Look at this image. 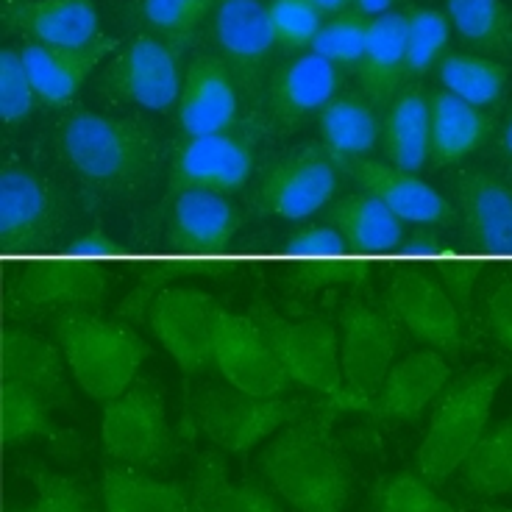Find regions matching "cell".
I'll return each mask as SVG.
<instances>
[{"label": "cell", "instance_id": "cell-3", "mask_svg": "<svg viewBox=\"0 0 512 512\" xmlns=\"http://www.w3.org/2000/svg\"><path fill=\"white\" fill-rule=\"evenodd\" d=\"M507 376V365H476L448 382L432 404L421 446L415 451V474L435 487L457 476L462 460L487 432L490 412Z\"/></svg>", "mask_w": 512, "mask_h": 512}, {"label": "cell", "instance_id": "cell-51", "mask_svg": "<svg viewBox=\"0 0 512 512\" xmlns=\"http://www.w3.org/2000/svg\"><path fill=\"white\" fill-rule=\"evenodd\" d=\"M190 512H192V507H190Z\"/></svg>", "mask_w": 512, "mask_h": 512}, {"label": "cell", "instance_id": "cell-26", "mask_svg": "<svg viewBox=\"0 0 512 512\" xmlns=\"http://www.w3.org/2000/svg\"><path fill=\"white\" fill-rule=\"evenodd\" d=\"M448 382H451V359L432 348L412 351L404 359H398L384 376L368 415L384 423L418 421L446 390Z\"/></svg>", "mask_w": 512, "mask_h": 512}, {"label": "cell", "instance_id": "cell-35", "mask_svg": "<svg viewBox=\"0 0 512 512\" xmlns=\"http://www.w3.org/2000/svg\"><path fill=\"white\" fill-rule=\"evenodd\" d=\"M192 493L187 485L156 479L120 462L103 465L101 512H190Z\"/></svg>", "mask_w": 512, "mask_h": 512}, {"label": "cell", "instance_id": "cell-14", "mask_svg": "<svg viewBox=\"0 0 512 512\" xmlns=\"http://www.w3.org/2000/svg\"><path fill=\"white\" fill-rule=\"evenodd\" d=\"M401 326L384 307H373L362 298H348L340 307V371L351 396H357L368 412L384 376L398 362Z\"/></svg>", "mask_w": 512, "mask_h": 512}, {"label": "cell", "instance_id": "cell-1", "mask_svg": "<svg viewBox=\"0 0 512 512\" xmlns=\"http://www.w3.org/2000/svg\"><path fill=\"white\" fill-rule=\"evenodd\" d=\"M56 156L92 195L134 201L159 176L165 145L142 115H101L67 109L53 126Z\"/></svg>", "mask_w": 512, "mask_h": 512}, {"label": "cell", "instance_id": "cell-20", "mask_svg": "<svg viewBox=\"0 0 512 512\" xmlns=\"http://www.w3.org/2000/svg\"><path fill=\"white\" fill-rule=\"evenodd\" d=\"M340 170L357 184L359 190L379 198L404 223L435 229V226H454L460 220L457 206L451 204L446 195H440L432 184H426L418 173L401 170V167L379 162L371 156L343 162Z\"/></svg>", "mask_w": 512, "mask_h": 512}, {"label": "cell", "instance_id": "cell-24", "mask_svg": "<svg viewBox=\"0 0 512 512\" xmlns=\"http://www.w3.org/2000/svg\"><path fill=\"white\" fill-rule=\"evenodd\" d=\"M0 20L26 45L81 48L103 37L95 0H3Z\"/></svg>", "mask_w": 512, "mask_h": 512}, {"label": "cell", "instance_id": "cell-44", "mask_svg": "<svg viewBox=\"0 0 512 512\" xmlns=\"http://www.w3.org/2000/svg\"><path fill=\"white\" fill-rule=\"evenodd\" d=\"M268 23L276 48L304 53L312 48L326 17L309 0H268Z\"/></svg>", "mask_w": 512, "mask_h": 512}, {"label": "cell", "instance_id": "cell-31", "mask_svg": "<svg viewBox=\"0 0 512 512\" xmlns=\"http://www.w3.org/2000/svg\"><path fill=\"white\" fill-rule=\"evenodd\" d=\"M359 92L384 112L407 81V48H404V12L373 17L368 48L357 64Z\"/></svg>", "mask_w": 512, "mask_h": 512}, {"label": "cell", "instance_id": "cell-32", "mask_svg": "<svg viewBox=\"0 0 512 512\" xmlns=\"http://www.w3.org/2000/svg\"><path fill=\"white\" fill-rule=\"evenodd\" d=\"M192 512H284L279 496L262 482H234L223 451H204L195 460L190 485Z\"/></svg>", "mask_w": 512, "mask_h": 512}, {"label": "cell", "instance_id": "cell-23", "mask_svg": "<svg viewBox=\"0 0 512 512\" xmlns=\"http://www.w3.org/2000/svg\"><path fill=\"white\" fill-rule=\"evenodd\" d=\"M240 109H243V98L229 67L215 53L195 56L184 70V84L176 103V123L181 134L201 137V134L231 131L243 123Z\"/></svg>", "mask_w": 512, "mask_h": 512}, {"label": "cell", "instance_id": "cell-19", "mask_svg": "<svg viewBox=\"0 0 512 512\" xmlns=\"http://www.w3.org/2000/svg\"><path fill=\"white\" fill-rule=\"evenodd\" d=\"M284 256V282L298 295H318L343 284H368V259L354 254L329 223H312L295 231L284 243Z\"/></svg>", "mask_w": 512, "mask_h": 512}, {"label": "cell", "instance_id": "cell-21", "mask_svg": "<svg viewBox=\"0 0 512 512\" xmlns=\"http://www.w3.org/2000/svg\"><path fill=\"white\" fill-rule=\"evenodd\" d=\"M462 229L476 254L512 262V181L487 170L451 176Z\"/></svg>", "mask_w": 512, "mask_h": 512}, {"label": "cell", "instance_id": "cell-27", "mask_svg": "<svg viewBox=\"0 0 512 512\" xmlns=\"http://www.w3.org/2000/svg\"><path fill=\"white\" fill-rule=\"evenodd\" d=\"M67 371L70 368L59 343H51L17 323L3 326L0 382L23 384L45 401H51L53 407L67 410L73 407V387H70Z\"/></svg>", "mask_w": 512, "mask_h": 512}, {"label": "cell", "instance_id": "cell-22", "mask_svg": "<svg viewBox=\"0 0 512 512\" xmlns=\"http://www.w3.org/2000/svg\"><path fill=\"white\" fill-rule=\"evenodd\" d=\"M167 204V245L179 256H223L245 223L243 212L220 192L187 190Z\"/></svg>", "mask_w": 512, "mask_h": 512}, {"label": "cell", "instance_id": "cell-41", "mask_svg": "<svg viewBox=\"0 0 512 512\" xmlns=\"http://www.w3.org/2000/svg\"><path fill=\"white\" fill-rule=\"evenodd\" d=\"M451 23L443 12L429 6H410L404 12V48H407V81L432 73L446 56Z\"/></svg>", "mask_w": 512, "mask_h": 512}, {"label": "cell", "instance_id": "cell-38", "mask_svg": "<svg viewBox=\"0 0 512 512\" xmlns=\"http://www.w3.org/2000/svg\"><path fill=\"white\" fill-rule=\"evenodd\" d=\"M446 17L471 53L490 59L512 56V12L504 0H446Z\"/></svg>", "mask_w": 512, "mask_h": 512}, {"label": "cell", "instance_id": "cell-48", "mask_svg": "<svg viewBox=\"0 0 512 512\" xmlns=\"http://www.w3.org/2000/svg\"><path fill=\"white\" fill-rule=\"evenodd\" d=\"M354 3V9L359 14H365V17H382V14H390L396 9V3L401 0H351Z\"/></svg>", "mask_w": 512, "mask_h": 512}, {"label": "cell", "instance_id": "cell-50", "mask_svg": "<svg viewBox=\"0 0 512 512\" xmlns=\"http://www.w3.org/2000/svg\"><path fill=\"white\" fill-rule=\"evenodd\" d=\"M468 512H512V510L510 507H499V504H485V501H482V504H474Z\"/></svg>", "mask_w": 512, "mask_h": 512}, {"label": "cell", "instance_id": "cell-28", "mask_svg": "<svg viewBox=\"0 0 512 512\" xmlns=\"http://www.w3.org/2000/svg\"><path fill=\"white\" fill-rule=\"evenodd\" d=\"M496 134V117L454 98L451 92H429V165L454 167L482 151Z\"/></svg>", "mask_w": 512, "mask_h": 512}, {"label": "cell", "instance_id": "cell-25", "mask_svg": "<svg viewBox=\"0 0 512 512\" xmlns=\"http://www.w3.org/2000/svg\"><path fill=\"white\" fill-rule=\"evenodd\" d=\"M123 42L115 37L95 39L81 48H45V45H23V62H26L31 84L37 90L39 106L67 112L73 101L87 84V78L109 62Z\"/></svg>", "mask_w": 512, "mask_h": 512}, {"label": "cell", "instance_id": "cell-6", "mask_svg": "<svg viewBox=\"0 0 512 512\" xmlns=\"http://www.w3.org/2000/svg\"><path fill=\"white\" fill-rule=\"evenodd\" d=\"M326 398L279 396L259 398L234 390L231 384H206L187 407V426L206 437L223 454H248L268 443L284 426L318 410Z\"/></svg>", "mask_w": 512, "mask_h": 512}, {"label": "cell", "instance_id": "cell-42", "mask_svg": "<svg viewBox=\"0 0 512 512\" xmlns=\"http://www.w3.org/2000/svg\"><path fill=\"white\" fill-rule=\"evenodd\" d=\"M371 512H460L429 485L423 476L398 471L382 476L368 499Z\"/></svg>", "mask_w": 512, "mask_h": 512}, {"label": "cell", "instance_id": "cell-33", "mask_svg": "<svg viewBox=\"0 0 512 512\" xmlns=\"http://www.w3.org/2000/svg\"><path fill=\"white\" fill-rule=\"evenodd\" d=\"M320 145L337 165L371 156L382 140V112L359 90L340 92L318 115Z\"/></svg>", "mask_w": 512, "mask_h": 512}, {"label": "cell", "instance_id": "cell-9", "mask_svg": "<svg viewBox=\"0 0 512 512\" xmlns=\"http://www.w3.org/2000/svg\"><path fill=\"white\" fill-rule=\"evenodd\" d=\"M256 117L231 131L187 137L181 134L167 159V201L179 192L206 190L234 195L251 181L256 167Z\"/></svg>", "mask_w": 512, "mask_h": 512}, {"label": "cell", "instance_id": "cell-49", "mask_svg": "<svg viewBox=\"0 0 512 512\" xmlns=\"http://www.w3.org/2000/svg\"><path fill=\"white\" fill-rule=\"evenodd\" d=\"M309 3H312V6H318L323 17H337V14L351 12V9H354V3H351V0H309Z\"/></svg>", "mask_w": 512, "mask_h": 512}, {"label": "cell", "instance_id": "cell-11", "mask_svg": "<svg viewBox=\"0 0 512 512\" xmlns=\"http://www.w3.org/2000/svg\"><path fill=\"white\" fill-rule=\"evenodd\" d=\"M67 226L62 190L23 162L0 170V254H45Z\"/></svg>", "mask_w": 512, "mask_h": 512}, {"label": "cell", "instance_id": "cell-7", "mask_svg": "<svg viewBox=\"0 0 512 512\" xmlns=\"http://www.w3.org/2000/svg\"><path fill=\"white\" fill-rule=\"evenodd\" d=\"M248 315L265 332L293 384L312 390L318 398L340 401L348 412H368V407L357 396H351L343 384L340 334L329 320L284 318L262 298L251 304Z\"/></svg>", "mask_w": 512, "mask_h": 512}, {"label": "cell", "instance_id": "cell-40", "mask_svg": "<svg viewBox=\"0 0 512 512\" xmlns=\"http://www.w3.org/2000/svg\"><path fill=\"white\" fill-rule=\"evenodd\" d=\"M220 3L223 0H140V20L148 34L184 53Z\"/></svg>", "mask_w": 512, "mask_h": 512}, {"label": "cell", "instance_id": "cell-10", "mask_svg": "<svg viewBox=\"0 0 512 512\" xmlns=\"http://www.w3.org/2000/svg\"><path fill=\"white\" fill-rule=\"evenodd\" d=\"M181 56L165 39L140 31L126 39L103 64L98 95L109 106H140L148 112H173L179 103L184 70Z\"/></svg>", "mask_w": 512, "mask_h": 512}, {"label": "cell", "instance_id": "cell-13", "mask_svg": "<svg viewBox=\"0 0 512 512\" xmlns=\"http://www.w3.org/2000/svg\"><path fill=\"white\" fill-rule=\"evenodd\" d=\"M340 173L334 156L320 142H309L265 167L251 204L268 218L307 220L329 209L340 190Z\"/></svg>", "mask_w": 512, "mask_h": 512}, {"label": "cell", "instance_id": "cell-45", "mask_svg": "<svg viewBox=\"0 0 512 512\" xmlns=\"http://www.w3.org/2000/svg\"><path fill=\"white\" fill-rule=\"evenodd\" d=\"M39 106L37 90L31 84L23 53L14 48L0 51V115L6 128L23 126Z\"/></svg>", "mask_w": 512, "mask_h": 512}, {"label": "cell", "instance_id": "cell-36", "mask_svg": "<svg viewBox=\"0 0 512 512\" xmlns=\"http://www.w3.org/2000/svg\"><path fill=\"white\" fill-rule=\"evenodd\" d=\"M26 479V499H9L3 512H101V501L81 476L59 474L45 462L26 460L17 465Z\"/></svg>", "mask_w": 512, "mask_h": 512}, {"label": "cell", "instance_id": "cell-17", "mask_svg": "<svg viewBox=\"0 0 512 512\" xmlns=\"http://www.w3.org/2000/svg\"><path fill=\"white\" fill-rule=\"evenodd\" d=\"M212 368H218L223 382L248 396H290L293 387V379L284 371L265 332L251 315L243 312H223Z\"/></svg>", "mask_w": 512, "mask_h": 512}, {"label": "cell", "instance_id": "cell-4", "mask_svg": "<svg viewBox=\"0 0 512 512\" xmlns=\"http://www.w3.org/2000/svg\"><path fill=\"white\" fill-rule=\"evenodd\" d=\"M53 340L67 359L70 376L92 398L109 404L123 396L142 376L151 346L120 318H106L101 309L67 312L53 320Z\"/></svg>", "mask_w": 512, "mask_h": 512}, {"label": "cell", "instance_id": "cell-29", "mask_svg": "<svg viewBox=\"0 0 512 512\" xmlns=\"http://www.w3.org/2000/svg\"><path fill=\"white\" fill-rule=\"evenodd\" d=\"M0 410H3V446L6 448L45 443L59 462L76 460L81 454V437L53 421L56 407L23 384L0 382Z\"/></svg>", "mask_w": 512, "mask_h": 512}, {"label": "cell", "instance_id": "cell-5", "mask_svg": "<svg viewBox=\"0 0 512 512\" xmlns=\"http://www.w3.org/2000/svg\"><path fill=\"white\" fill-rule=\"evenodd\" d=\"M109 265V256L87 254L73 243L64 245L62 254L31 259L6 282L3 315L9 323H23L101 309L112 284Z\"/></svg>", "mask_w": 512, "mask_h": 512}, {"label": "cell", "instance_id": "cell-30", "mask_svg": "<svg viewBox=\"0 0 512 512\" xmlns=\"http://www.w3.org/2000/svg\"><path fill=\"white\" fill-rule=\"evenodd\" d=\"M323 223H329L346 240L348 248L362 259L396 254L407 240L404 220H398L379 198L362 190L332 201L323 212Z\"/></svg>", "mask_w": 512, "mask_h": 512}, {"label": "cell", "instance_id": "cell-18", "mask_svg": "<svg viewBox=\"0 0 512 512\" xmlns=\"http://www.w3.org/2000/svg\"><path fill=\"white\" fill-rule=\"evenodd\" d=\"M346 70L315 51H304L273 70L265 95V120L279 134H293L318 117L334 95L343 92Z\"/></svg>", "mask_w": 512, "mask_h": 512}, {"label": "cell", "instance_id": "cell-43", "mask_svg": "<svg viewBox=\"0 0 512 512\" xmlns=\"http://www.w3.org/2000/svg\"><path fill=\"white\" fill-rule=\"evenodd\" d=\"M371 23V17L359 14L357 9L337 14V17H326V23L318 31L309 51H315L343 70H357L359 59L368 48Z\"/></svg>", "mask_w": 512, "mask_h": 512}, {"label": "cell", "instance_id": "cell-34", "mask_svg": "<svg viewBox=\"0 0 512 512\" xmlns=\"http://www.w3.org/2000/svg\"><path fill=\"white\" fill-rule=\"evenodd\" d=\"M382 148L390 165L418 173L429 162V92L404 84L382 117Z\"/></svg>", "mask_w": 512, "mask_h": 512}, {"label": "cell", "instance_id": "cell-12", "mask_svg": "<svg viewBox=\"0 0 512 512\" xmlns=\"http://www.w3.org/2000/svg\"><path fill=\"white\" fill-rule=\"evenodd\" d=\"M209 42L215 56L229 67L251 117L265 109L270 81V59L276 39L268 23L265 0H223L209 17Z\"/></svg>", "mask_w": 512, "mask_h": 512}, {"label": "cell", "instance_id": "cell-16", "mask_svg": "<svg viewBox=\"0 0 512 512\" xmlns=\"http://www.w3.org/2000/svg\"><path fill=\"white\" fill-rule=\"evenodd\" d=\"M226 309L198 287H165L148 309V326L184 376L212 368L220 318Z\"/></svg>", "mask_w": 512, "mask_h": 512}, {"label": "cell", "instance_id": "cell-2", "mask_svg": "<svg viewBox=\"0 0 512 512\" xmlns=\"http://www.w3.org/2000/svg\"><path fill=\"white\" fill-rule=\"evenodd\" d=\"M348 412L326 398L318 410L284 426L256 457L265 485L295 512H346L354 493V465L334 437V421Z\"/></svg>", "mask_w": 512, "mask_h": 512}, {"label": "cell", "instance_id": "cell-15", "mask_svg": "<svg viewBox=\"0 0 512 512\" xmlns=\"http://www.w3.org/2000/svg\"><path fill=\"white\" fill-rule=\"evenodd\" d=\"M382 307L418 343L440 351L451 362L462 357L465 334L471 326L435 273L423 268L398 270L396 276H390Z\"/></svg>", "mask_w": 512, "mask_h": 512}, {"label": "cell", "instance_id": "cell-37", "mask_svg": "<svg viewBox=\"0 0 512 512\" xmlns=\"http://www.w3.org/2000/svg\"><path fill=\"white\" fill-rule=\"evenodd\" d=\"M457 476L460 485L476 499L512 496V415L487 426L485 435L462 460Z\"/></svg>", "mask_w": 512, "mask_h": 512}, {"label": "cell", "instance_id": "cell-47", "mask_svg": "<svg viewBox=\"0 0 512 512\" xmlns=\"http://www.w3.org/2000/svg\"><path fill=\"white\" fill-rule=\"evenodd\" d=\"M496 154H499L504 170L512 176V109L496 128Z\"/></svg>", "mask_w": 512, "mask_h": 512}, {"label": "cell", "instance_id": "cell-8", "mask_svg": "<svg viewBox=\"0 0 512 512\" xmlns=\"http://www.w3.org/2000/svg\"><path fill=\"white\" fill-rule=\"evenodd\" d=\"M101 446L106 460L148 474H165L179 457V437L170 429L165 390L140 376L123 396L103 404Z\"/></svg>", "mask_w": 512, "mask_h": 512}, {"label": "cell", "instance_id": "cell-46", "mask_svg": "<svg viewBox=\"0 0 512 512\" xmlns=\"http://www.w3.org/2000/svg\"><path fill=\"white\" fill-rule=\"evenodd\" d=\"M485 329L493 343L512 357V276L499 279L485 298Z\"/></svg>", "mask_w": 512, "mask_h": 512}, {"label": "cell", "instance_id": "cell-39", "mask_svg": "<svg viewBox=\"0 0 512 512\" xmlns=\"http://www.w3.org/2000/svg\"><path fill=\"white\" fill-rule=\"evenodd\" d=\"M435 73L443 90L479 109L496 106L504 98L507 81H510V70L504 62L462 51L446 53L435 67Z\"/></svg>", "mask_w": 512, "mask_h": 512}]
</instances>
